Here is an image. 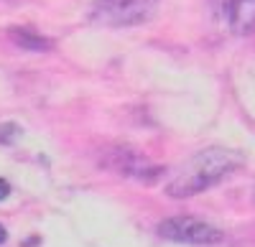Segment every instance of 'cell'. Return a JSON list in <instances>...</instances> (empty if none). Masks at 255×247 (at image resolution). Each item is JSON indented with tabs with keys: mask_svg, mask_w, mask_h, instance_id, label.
I'll return each mask as SVG.
<instances>
[{
	"mask_svg": "<svg viewBox=\"0 0 255 247\" xmlns=\"http://www.w3.org/2000/svg\"><path fill=\"white\" fill-rule=\"evenodd\" d=\"M243 163H245V156L240 151L220 148V146L204 148V151L191 156L181 166V171L166 183V194L174 196V199L197 196L204 189L215 186V183L222 181L225 176L235 173Z\"/></svg>",
	"mask_w": 255,
	"mask_h": 247,
	"instance_id": "6da1fadb",
	"label": "cell"
},
{
	"mask_svg": "<svg viewBox=\"0 0 255 247\" xmlns=\"http://www.w3.org/2000/svg\"><path fill=\"white\" fill-rule=\"evenodd\" d=\"M158 8V0H95L92 20L110 28H128L148 23Z\"/></svg>",
	"mask_w": 255,
	"mask_h": 247,
	"instance_id": "7a4b0ae2",
	"label": "cell"
},
{
	"mask_svg": "<svg viewBox=\"0 0 255 247\" xmlns=\"http://www.w3.org/2000/svg\"><path fill=\"white\" fill-rule=\"evenodd\" d=\"M158 235L171 242H184V245H215L222 240V232L212 227L209 222L197 219V217H171L161 222Z\"/></svg>",
	"mask_w": 255,
	"mask_h": 247,
	"instance_id": "3957f363",
	"label": "cell"
},
{
	"mask_svg": "<svg viewBox=\"0 0 255 247\" xmlns=\"http://www.w3.org/2000/svg\"><path fill=\"white\" fill-rule=\"evenodd\" d=\"M230 26L238 36H250L255 31V0H235L230 13Z\"/></svg>",
	"mask_w": 255,
	"mask_h": 247,
	"instance_id": "277c9868",
	"label": "cell"
},
{
	"mask_svg": "<svg viewBox=\"0 0 255 247\" xmlns=\"http://www.w3.org/2000/svg\"><path fill=\"white\" fill-rule=\"evenodd\" d=\"M10 38L15 41L18 46H23V49H33V51H49L51 49V44L46 38H41V36H33V33H28V31H23V28H13L10 31Z\"/></svg>",
	"mask_w": 255,
	"mask_h": 247,
	"instance_id": "5b68a950",
	"label": "cell"
},
{
	"mask_svg": "<svg viewBox=\"0 0 255 247\" xmlns=\"http://www.w3.org/2000/svg\"><path fill=\"white\" fill-rule=\"evenodd\" d=\"M209 5V13L215 15V20H230V13H232V5H235V0H207Z\"/></svg>",
	"mask_w": 255,
	"mask_h": 247,
	"instance_id": "8992f818",
	"label": "cell"
},
{
	"mask_svg": "<svg viewBox=\"0 0 255 247\" xmlns=\"http://www.w3.org/2000/svg\"><path fill=\"white\" fill-rule=\"evenodd\" d=\"M8 133H18V128L13 125V122H5L3 128H0V143H5V146H10V138H8Z\"/></svg>",
	"mask_w": 255,
	"mask_h": 247,
	"instance_id": "52a82bcc",
	"label": "cell"
},
{
	"mask_svg": "<svg viewBox=\"0 0 255 247\" xmlns=\"http://www.w3.org/2000/svg\"><path fill=\"white\" fill-rule=\"evenodd\" d=\"M8 194H10V183L5 178H0V199H5Z\"/></svg>",
	"mask_w": 255,
	"mask_h": 247,
	"instance_id": "ba28073f",
	"label": "cell"
},
{
	"mask_svg": "<svg viewBox=\"0 0 255 247\" xmlns=\"http://www.w3.org/2000/svg\"><path fill=\"white\" fill-rule=\"evenodd\" d=\"M5 237H8V232H5V227H3V224H0V245L5 242Z\"/></svg>",
	"mask_w": 255,
	"mask_h": 247,
	"instance_id": "9c48e42d",
	"label": "cell"
}]
</instances>
